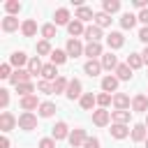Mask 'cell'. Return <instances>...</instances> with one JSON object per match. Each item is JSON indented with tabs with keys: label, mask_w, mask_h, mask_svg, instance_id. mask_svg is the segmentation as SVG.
<instances>
[{
	"label": "cell",
	"mask_w": 148,
	"mask_h": 148,
	"mask_svg": "<svg viewBox=\"0 0 148 148\" xmlns=\"http://www.w3.org/2000/svg\"><path fill=\"white\" fill-rule=\"evenodd\" d=\"M143 143H146V148H148V139H146V141H143Z\"/></svg>",
	"instance_id": "db71d44e"
},
{
	"label": "cell",
	"mask_w": 148,
	"mask_h": 148,
	"mask_svg": "<svg viewBox=\"0 0 148 148\" xmlns=\"http://www.w3.org/2000/svg\"><path fill=\"white\" fill-rule=\"evenodd\" d=\"M16 92H18L21 97H28V95H32V92H35V83H32V81L21 83V86H16Z\"/></svg>",
	"instance_id": "74e56055"
},
{
	"label": "cell",
	"mask_w": 148,
	"mask_h": 148,
	"mask_svg": "<svg viewBox=\"0 0 148 148\" xmlns=\"http://www.w3.org/2000/svg\"><path fill=\"white\" fill-rule=\"evenodd\" d=\"M86 139H88V134H86V130H81V127H76V130H72V132H69V146H72V148L83 146V143H86Z\"/></svg>",
	"instance_id": "52a82bcc"
},
{
	"label": "cell",
	"mask_w": 148,
	"mask_h": 148,
	"mask_svg": "<svg viewBox=\"0 0 148 148\" xmlns=\"http://www.w3.org/2000/svg\"><path fill=\"white\" fill-rule=\"evenodd\" d=\"M132 118V111H111V120L118 125H127Z\"/></svg>",
	"instance_id": "f1b7e54d"
},
{
	"label": "cell",
	"mask_w": 148,
	"mask_h": 148,
	"mask_svg": "<svg viewBox=\"0 0 148 148\" xmlns=\"http://www.w3.org/2000/svg\"><path fill=\"white\" fill-rule=\"evenodd\" d=\"M130 134H132V132H130V127H127V125H118V123H113V125H111V136H113V139H118V141H120V139H127Z\"/></svg>",
	"instance_id": "ffe728a7"
},
{
	"label": "cell",
	"mask_w": 148,
	"mask_h": 148,
	"mask_svg": "<svg viewBox=\"0 0 148 148\" xmlns=\"http://www.w3.org/2000/svg\"><path fill=\"white\" fill-rule=\"evenodd\" d=\"M0 148H9V139H7V134H2V139H0Z\"/></svg>",
	"instance_id": "816d5d0a"
},
{
	"label": "cell",
	"mask_w": 148,
	"mask_h": 148,
	"mask_svg": "<svg viewBox=\"0 0 148 148\" xmlns=\"http://www.w3.org/2000/svg\"><path fill=\"white\" fill-rule=\"evenodd\" d=\"M102 12L111 16V14L120 12V2H118V0H104V5H102Z\"/></svg>",
	"instance_id": "d6a6232c"
},
{
	"label": "cell",
	"mask_w": 148,
	"mask_h": 148,
	"mask_svg": "<svg viewBox=\"0 0 148 148\" xmlns=\"http://www.w3.org/2000/svg\"><path fill=\"white\" fill-rule=\"evenodd\" d=\"M18 127H21V130H25V132L35 130V127H37V116H35V113H30V111H23V113L18 116Z\"/></svg>",
	"instance_id": "7a4b0ae2"
},
{
	"label": "cell",
	"mask_w": 148,
	"mask_h": 148,
	"mask_svg": "<svg viewBox=\"0 0 148 148\" xmlns=\"http://www.w3.org/2000/svg\"><path fill=\"white\" fill-rule=\"evenodd\" d=\"M106 44H109V51H113V49H120V46L125 44V37H123V32H109V35H106Z\"/></svg>",
	"instance_id": "5bb4252c"
},
{
	"label": "cell",
	"mask_w": 148,
	"mask_h": 148,
	"mask_svg": "<svg viewBox=\"0 0 148 148\" xmlns=\"http://www.w3.org/2000/svg\"><path fill=\"white\" fill-rule=\"evenodd\" d=\"M28 56L23 53V51H14L12 56H9V65L12 67H16V69H23V65H28Z\"/></svg>",
	"instance_id": "4fadbf2b"
},
{
	"label": "cell",
	"mask_w": 148,
	"mask_h": 148,
	"mask_svg": "<svg viewBox=\"0 0 148 148\" xmlns=\"http://www.w3.org/2000/svg\"><path fill=\"white\" fill-rule=\"evenodd\" d=\"M141 58H143V65H148V46L141 51Z\"/></svg>",
	"instance_id": "f5cc1de1"
},
{
	"label": "cell",
	"mask_w": 148,
	"mask_h": 148,
	"mask_svg": "<svg viewBox=\"0 0 148 148\" xmlns=\"http://www.w3.org/2000/svg\"><path fill=\"white\" fill-rule=\"evenodd\" d=\"M109 120H111V111H106V109H97V111H92V123H95L97 127H106Z\"/></svg>",
	"instance_id": "30bf717a"
},
{
	"label": "cell",
	"mask_w": 148,
	"mask_h": 148,
	"mask_svg": "<svg viewBox=\"0 0 148 148\" xmlns=\"http://www.w3.org/2000/svg\"><path fill=\"white\" fill-rule=\"evenodd\" d=\"M146 139H148V127H146V123H136V125L132 127V141L141 143V141H146Z\"/></svg>",
	"instance_id": "7c38bea8"
},
{
	"label": "cell",
	"mask_w": 148,
	"mask_h": 148,
	"mask_svg": "<svg viewBox=\"0 0 148 148\" xmlns=\"http://www.w3.org/2000/svg\"><path fill=\"white\" fill-rule=\"evenodd\" d=\"M95 25H99V28L111 25V16H109V14H104V12H97V14H95Z\"/></svg>",
	"instance_id": "f35d334b"
},
{
	"label": "cell",
	"mask_w": 148,
	"mask_h": 148,
	"mask_svg": "<svg viewBox=\"0 0 148 148\" xmlns=\"http://www.w3.org/2000/svg\"><path fill=\"white\" fill-rule=\"evenodd\" d=\"M37 53H39V56H51L53 49H51V44H49L46 39H42V42H37Z\"/></svg>",
	"instance_id": "b9f144b4"
},
{
	"label": "cell",
	"mask_w": 148,
	"mask_h": 148,
	"mask_svg": "<svg viewBox=\"0 0 148 148\" xmlns=\"http://www.w3.org/2000/svg\"><path fill=\"white\" fill-rule=\"evenodd\" d=\"M79 104H81L83 111H90V109L97 104V95H92V92H83V97L79 99Z\"/></svg>",
	"instance_id": "d4e9b609"
},
{
	"label": "cell",
	"mask_w": 148,
	"mask_h": 148,
	"mask_svg": "<svg viewBox=\"0 0 148 148\" xmlns=\"http://www.w3.org/2000/svg\"><path fill=\"white\" fill-rule=\"evenodd\" d=\"M109 104H113V97H111L109 92H99V95H97V106H99V109H106Z\"/></svg>",
	"instance_id": "60d3db41"
},
{
	"label": "cell",
	"mask_w": 148,
	"mask_h": 148,
	"mask_svg": "<svg viewBox=\"0 0 148 148\" xmlns=\"http://www.w3.org/2000/svg\"><path fill=\"white\" fill-rule=\"evenodd\" d=\"M37 111H39V116H42V118H51V116L56 113V104H53V102H42Z\"/></svg>",
	"instance_id": "1f68e13d"
},
{
	"label": "cell",
	"mask_w": 148,
	"mask_h": 148,
	"mask_svg": "<svg viewBox=\"0 0 148 148\" xmlns=\"http://www.w3.org/2000/svg\"><path fill=\"white\" fill-rule=\"evenodd\" d=\"M42 67H44V65H42L39 56H32V58L28 60V67H25V69H28V72H30V74L35 76V74H42Z\"/></svg>",
	"instance_id": "f546056e"
},
{
	"label": "cell",
	"mask_w": 148,
	"mask_h": 148,
	"mask_svg": "<svg viewBox=\"0 0 148 148\" xmlns=\"http://www.w3.org/2000/svg\"><path fill=\"white\" fill-rule=\"evenodd\" d=\"M146 127H148V116H146Z\"/></svg>",
	"instance_id": "11a10c76"
},
{
	"label": "cell",
	"mask_w": 148,
	"mask_h": 148,
	"mask_svg": "<svg viewBox=\"0 0 148 148\" xmlns=\"http://www.w3.org/2000/svg\"><path fill=\"white\" fill-rule=\"evenodd\" d=\"M28 81H32V74L23 67V69H14V74L9 76V83L16 88V86H21V83H28Z\"/></svg>",
	"instance_id": "3957f363"
},
{
	"label": "cell",
	"mask_w": 148,
	"mask_h": 148,
	"mask_svg": "<svg viewBox=\"0 0 148 148\" xmlns=\"http://www.w3.org/2000/svg\"><path fill=\"white\" fill-rule=\"evenodd\" d=\"M16 125H18V118H14L9 111H2V113H0V130H2V134L12 132Z\"/></svg>",
	"instance_id": "6da1fadb"
},
{
	"label": "cell",
	"mask_w": 148,
	"mask_h": 148,
	"mask_svg": "<svg viewBox=\"0 0 148 148\" xmlns=\"http://www.w3.org/2000/svg\"><path fill=\"white\" fill-rule=\"evenodd\" d=\"M81 90H83L81 81H79V79H69V86H67V92H65V95H67V99H81V97H83Z\"/></svg>",
	"instance_id": "277c9868"
},
{
	"label": "cell",
	"mask_w": 148,
	"mask_h": 148,
	"mask_svg": "<svg viewBox=\"0 0 148 148\" xmlns=\"http://www.w3.org/2000/svg\"><path fill=\"white\" fill-rule=\"evenodd\" d=\"M83 72H86L88 76H97V74L102 72V62H99V60H88V62L83 65Z\"/></svg>",
	"instance_id": "4316f807"
},
{
	"label": "cell",
	"mask_w": 148,
	"mask_h": 148,
	"mask_svg": "<svg viewBox=\"0 0 148 148\" xmlns=\"http://www.w3.org/2000/svg\"><path fill=\"white\" fill-rule=\"evenodd\" d=\"M99 62H102V69H109V72H111V69L116 72V67H118V58H116L111 51H109V53H104V56L99 58Z\"/></svg>",
	"instance_id": "ac0fdd59"
},
{
	"label": "cell",
	"mask_w": 148,
	"mask_h": 148,
	"mask_svg": "<svg viewBox=\"0 0 148 148\" xmlns=\"http://www.w3.org/2000/svg\"><path fill=\"white\" fill-rule=\"evenodd\" d=\"M74 18H79L81 23H86V21H95V12H92L90 7H83V5H79V9H76Z\"/></svg>",
	"instance_id": "2e32d148"
},
{
	"label": "cell",
	"mask_w": 148,
	"mask_h": 148,
	"mask_svg": "<svg viewBox=\"0 0 148 148\" xmlns=\"http://www.w3.org/2000/svg\"><path fill=\"white\" fill-rule=\"evenodd\" d=\"M12 74H14V72H12V65H9V62H2V65H0V79H9Z\"/></svg>",
	"instance_id": "ee69618b"
},
{
	"label": "cell",
	"mask_w": 148,
	"mask_h": 148,
	"mask_svg": "<svg viewBox=\"0 0 148 148\" xmlns=\"http://www.w3.org/2000/svg\"><path fill=\"white\" fill-rule=\"evenodd\" d=\"M39 99H37V95H28V97H21V109L23 111H30L32 113V109H39Z\"/></svg>",
	"instance_id": "d6986e66"
},
{
	"label": "cell",
	"mask_w": 148,
	"mask_h": 148,
	"mask_svg": "<svg viewBox=\"0 0 148 148\" xmlns=\"http://www.w3.org/2000/svg\"><path fill=\"white\" fill-rule=\"evenodd\" d=\"M127 65H130V69H139V67H143V58H141V53H130V56H127Z\"/></svg>",
	"instance_id": "e575fe53"
},
{
	"label": "cell",
	"mask_w": 148,
	"mask_h": 148,
	"mask_svg": "<svg viewBox=\"0 0 148 148\" xmlns=\"http://www.w3.org/2000/svg\"><path fill=\"white\" fill-rule=\"evenodd\" d=\"M83 148H99V139L97 136H88L86 143H83Z\"/></svg>",
	"instance_id": "7dc6e473"
},
{
	"label": "cell",
	"mask_w": 148,
	"mask_h": 148,
	"mask_svg": "<svg viewBox=\"0 0 148 148\" xmlns=\"http://www.w3.org/2000/svg\"><path fill=\"white\" fill-rule=\"evenodd\" d=\"M67 32L72 35V39H76L79 35H83V32H86V25H83L79 18H74V21H69V25H67Z\"/></svg>",
	"instance_id": "7402d4cb"
},
{
	"label": "cell",
	"mask_w": 148,
	"mask_h": 148,
	"mask_svg": "<svg viewBox=\"0 0 148 148\" xmlns=\"http://www.w3.org/2000/svg\"><path fill=\"white\" fill-rule=\"evenodd\" d=\"M134 7H136V9H141V12H143V9H148V7H146V0H134Z\"/></svg>",
	"instance_id": "f907efd6"
},
{
	"label": "cell",
	"mask_w": 148,
	"mask_h": 148,
	"mask_svg": "<svg viewBox=\"0 0 148 148\" xmlns=\"http://www.w3.org/2000/svg\"><path fill=\"white\" fill-rule=\"evenodd\" d=\"M139 21L148 25V9H143V12H139Z\"/></svg>",
	"instance_id": "681fc988"
},
{
	"label": "cell",
	"mask_w": 148,
	"mask_h": 148,
	"mask_svg": "<svg viewBox=\"0 0 148 148\" xmlns=\"http://www.w3.org/2000/svg\"><path fill=\"white\" fill-rule=\"evenodd\" d=\"M51 136H53L56 141H60V139H69V127H67V123H65V120L56 123V125L51 127Z\"/></svg>",
	"instance_id": "8992f818"
},
{
	"label": "cell",
	"mask_w": 148,
	"mask_h": 148,
	"mask_svg": "<svg viewBox=\"0 0 148 148\" xmlns=\"http://www.w3.org/2000/svg\"><path fill=\"white\" fill-rule=\"evenodd\" d=\"M113 106H116V111H130V106H132L130 95H125V92H116V95H113Z\"/></svg>",
	"instance_id": "5b68a950"
},
{
	"label": "cell",
	"mask_w": 148,
	"mask_h": 148,
	"mask_svg": "<svg viewBox=\"0 0 148 148\" xmlns=\"http://www.w3.org/2000/svg\"><path fill=\"white\" fill-rule=\"evenodd\" d=\"M102 90L104 92H116L118 90V76H113V74H106L104 79H102Z\"/></svg>",
	"instance_id": "9a60e30c"
},
{
	"label": "cell",
	"mask_w": 148,
	"mask_h": 148,
	"mask_svg": "<svg viewBox=\"0 0 148 148\" xmlns=\"http://www.w3.org/2000/svg\"><path fill=\"white\" fill-rule=\"evenodd\" d=\"M136 21H139V16H134L132 12H125V14L120 16V28H123V30H132V28L136 25Z\"/></svg>",
	"instance_id": "44dd1931"
},
{
	"label": "cell",
	"mask_w": 148,
	"mask_h": 148,
	"mask_svg": "<svg viewBox=\"0 0 148 148\" xmlns=\"http://www.w3.org/2000/svg\"><path fill=\"white\" fill-rule=\"evenodd\" d=\"M39 32H42V37L49 42V39H53V37H56V25H53V23H44Z\"/></svg>",
	"instance_id": "ab89813d"
},
{
	"label": "cell",
	"mask_w": 148,
	"mask_h": 148,
	"mask_svg": "<svg viewBox=\"0 0 148 148\" xmlns=\"http://www.w3.org/2000/svg\"><path fill=\"white\" fill-rule=\"evenodd\" d=\"M2 30H5V32L18 30V18H16V16H5V18H2Z\"/></svg>",
	"instance_id": "4dcf8cb0"
},
{
	"label": "cell",
	"mask_w": 148,
	"mask_h": 148,
	"mask_svg": "<svg viewBox=\"0 0 148 148\" xmlns=\"http://www.w3.org/2000/svg\"><path fill=\"white\" fill-rule=\"evenodd\" d=\"M7 104H9V90L7 88H0V106L7 109Z\"/></svg>",
	"instance_id": "f6af8a7d"
},
{
	"label": "cell",
	"mask_w": 148,
	"mask_h": 148,
	"mask_svg": "<svg viewBox=\"0 0 148 148\" xmlns=\"http://www.w3.org/2000/svg\"><path fill=\"white\" fill-rule=\"evenodd\" d=\"M37 148H56V139L53 136H46V139H42L39 141V146Z\"/></svg>",
	"instance_id": "bcb514c9"
},
{
	"label": "cell",
	"mask_w": 148,
	"mask_h": 148,
	"mask_svg": "<svg viewBox=\"0 0 148 148\" xmlns=\"http://www.w3.org/2000/svg\"><path fill=\"white\" fill-rule=\"evenodd\" d=\"M37 90H39L42 95H51V92H53V83H51V81H44V79H42V81L37 83Z\"/></svg>",
	"instance_id": "7bdbcfd3"
},
{
	"label": "cell",
	"mask_w": 148,
	"mask_h": 148,
	"mask_svg": "<svg viewBox=\"0 0 148 148\" xmlns=\"http://www.w3.org/2000/svg\"><path fill=\"white\" fill-rule=\"evenodd\" d=\"M65 51H67V56H72V58H79V56H83L86 46H83L79 39H67V46H65Z\"/></svg>",
	"instance_id": "ba28073f"
},
{
	"label": "cell",
	"mask_w": 148,
	"mask_h": 148,
	"mask_svg": "<svg viewBox=\"0 0 148 148\" xmlns=\"http://www.w3.org/2000/svg\"><path fill=\"white\" fill-rule=\"evenodd\" d=\"M58 76H60V74H58V69H56V65H53V62H49V65H44V67H42V79H44V81H51V83H53Z\"/></svg>",
	"instance_id": "cb8c5ba5"
},
{
	"label": "cell",
	"mask_w": 148,
	"mask_h": 148,
	"mask_svg": "<svg viewBox=\"0 0 148 148\" xmlns=\"http://www.w3.org/2000/svg\"><path fill=\"white\" fill-rule=\"evenodd\" d=\"M21 32H23V37H35V35H37V23H35V18H25V21L21 23Z\"/></svg>",
	"instance_id": "603a6c76"
},
{
	"label": "cell",
	"mask_w": 148,
	"mask_h": 148,
	"mask_svg": "<svg viewBox=\"0 0 148 148\" xmlns=\"http://www.w3.org/2000/svg\"><path fill=\"white\" fill-rule=\"evenodd\" d=\"M83 56H88V60H97L99 56H104V53H102V44H99V42H88Z\"/></svg>",
	"instance_id": "8fae6325"
},
{
	"label": "cell",
	"mask_w": 148,
	"mask_h": 148,
	"mask_svg": "<svg viewBox=\"0 0 148 148\" xmlns=\"http://www.w3.org/2000/svg\"><path fill=\"white\" fill-rule=\"evenodd\" d=\"M139 39H141L143 44H148V25H143V28L139 30Z\"/></svg>",
	"instance_id": "c3c4849f"
},
{
	"label": "cell",
	"mask_w": 148,
	"mask_h": 148,
	"mask_svg": "<svg viewBox=\"0 0 148 148\" xmlns=\"http://www.w3.org/2000/svg\"><path fill=\"white\" fill-rule=\"evenodd\" d=\"M132 109L136 113H148V95H134L132 97Z\"/></svg>",
	"instance_id": "9c48e42d"
},
{
	"label": "cell",
	"mask_w": 148,
	"mask_h": 148,
	"mask_svg": "<svg viewBox=\"0 0 148 148\" xmlns=\"http://www.w3.org/2000/svg\"><path fill=\"white\" fill-rule=\"evenodd\" d=\"M83 37L88 39V42H99L102 39V28L99 25H86V32H83Z\"/></svg>",
	"instance_id": "e0dca14e"
},
{
	"label": "cell",
	"mask_w": 148,
	"mask_h": 148,
	"mask_svg": "<svg viewBox=\"0 0 148 148\" xmlns=\"http://www.w3.org/2000/svg\"><path fill=\"white\" fill-rule=\"evenodd\" d=\"M5 9H7V16H16L21 12V2L18 0H7L5 2Z\"/></svg>",
	"instance_id": "d590c367"
},
{
	"label": "cell",
	"mask_w": 148,
	"mask_h": 148,
	"mask_svg": "<svg viewBox=\"0 0 148 148\" xmlns=\"http://www.w3.org/2000/svg\"><path fill=\"white\" fill-rule=\"evenodd\" d=\"M56 25H69V9L67 7H60V9H56Z\"/></svg>",
	"instance_id": "484cf974"
},
{
	"label": "cell",
	"mask_w": 148,
	"mask_h": 148,
	"mask_svg": "<svg viewBox=\"0 0 148 148\" xmlns=\"http://www.w3.org/2000/svg\"><path fill=\"white\" fill-rule=\"evenodd\" d=\"M67 86H69V79L58 76V79L53 81V92H67Z\"/></svg>",
	"instance_id": "8d00e7d4"
},
{
	"label": "cell",
	"mask_w": 148,
	"mask_h": 148,
	"mask_svg": "<svg viewBox=\"0 0 148 148\" xmlns=\"http://www.w3.org/2000/svg\"><path fill=\"white\" fill-rule=\"evenodd\" d=\"M116 76H118V81H130V79H132L130 65H127V62H120V65L116 67Z\"/></svg>",
	"instance_id": "83f0119b"
},
{
	"label": "cell",
	"mask_w": 148,
	"mask_h": 148,
	"mask_svg": "<svg viewBox=\"0 0 148 148\" xmlns=\"http://www.w3.org/2000/svg\"><path fill=\"white\" fill-rule=\"evenodd\" d=\"M49 58H51V62H53V65L58 67V65L67 62V58H69V56H67V51H60V49H56V51H53V53H51Z\"/></svg>",
	"instance_id": "836d02e7"
}]
</instances>
